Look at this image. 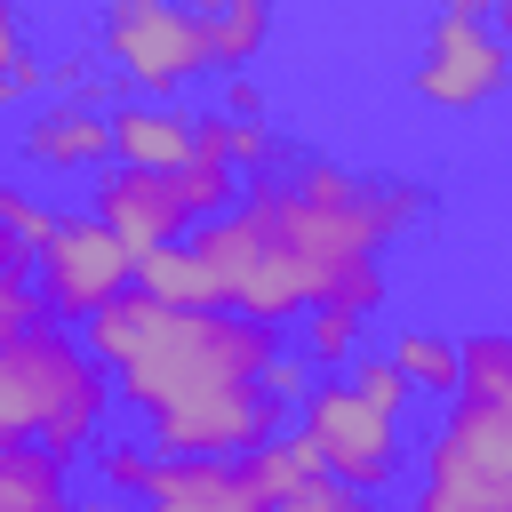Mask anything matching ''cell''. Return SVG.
Listing matches in <instances>:
<instances>
[{
    "label": "cell",
    "instance_id": "1",
    "mask_svg": "<svg viewBox=\"0 0 512 512\" xmlns=\"http://www.w3.org/2000/svg\"><path fill=\"white\" fill-rule=\"evenodd\" d=\"M424 216V184L360 176L336 160H296L288 176L248 184L224 216L192 232V256L216 280V312L240 320H304L312 304L376 312L384 304V248Z\"/></svg>",
    "mask_w": 512,
    "mask_h": 512
},
{
    "label": "cell",
    "instance_id": "2",
    "mask_svg": "<svg viewBox=\"0 0 512 512\" xmlns=\"http://www.w3.org/2000/svg\"><path fill=\"white\" fill-rule=\"evenodd\" d=\"M280 352V328L240 312H152L112 392H128V408L144 416L152 456L240 464L248 448L280 440V400L264 392V368Z\"/></svg>",
    "mask_w": 512,
    "mask_h": 512
},
{
    "label": "cell",
    "instance_id": "3",
    "mask_svg": "<svg viewBox=\"0 0 512 512\" xmlns=\"http://www.w3.org/2000/svg\"><path fill=\"white\" fill-rule=\"evenodd\" d=\"M104 416H112V376L80 352V336L40 320L16 344H0V448L32 440L72 464L80 448L104 440Z\"/></svg>",
    "mask_w": 512,
    "mask_h": 512
},
{
    "label": "cell",
    "instance_id": "4",
    "mask_svg": "<svg viewBox=\"0 0 512 512\" xmlns=\"http://www.w3.org/2000/svg\"><path fill=\"white\" fill-rule=\"evenodd\" d=\"M96 64H112L120 96L168 104L176 88H192L208 72L200 8H176V0H112L104 24H96Z\"/></svg>",
    "mask_w": 512,
    "mask_h": 512
},
{
    "label": "cell",
    "instance_id": "5",
    "mask_svg": "<svg viewBox=\"0 0 512 512\" xmlns=\"http://www.w3.org/2000/svg\"><path fill=\"white\" fill-rule=\"evenodd\" d=\"M296 440H304V456H312L336 488H360V496H384V488L400 480V464H408V456H400V424L376 416L344 376L304 392V408H296Z\"/></svg>",
    "mask_w": 512,
    "mask_h": 512
},
{
    "label": "cell",
    "instance_id": "6",
    "mask_svg": "<svg viewBox=\"0 0 512 512\" xmlns=\"http://www.w3.org/2000/svg\"><path fill=\"white\" fill-rule=\"evenodd\" d=\"M504 80H512V56H504V40L488 32V8H480V0H456V8H440V16L424 24V48H416L408 88H416L432 112H480V104L504 96Z\"/></svg>",
    "mask_w": 512,
    "mask_h": 512
},
{
    "label": "cell",
    "instance_id": "7",
    "mask_svg": "<svg viewBox=\"0 0 512 512\" xmlns=\"http://www.w3.org/2000/svg\"><path fill=\"white\" fill-rule=\"evenodd\" d=\"M416 488L512 512V400H456L448 424L424 440V480Z\"/></svg>",
    "mask_w": 512,
    "mask_h": 512
},
{
    "label": "cell",
    "instance_id": "8",
    "mask_svg": "<svg viewBox=\"0 0 512 512\" xmlns=\"http://www.w3.org/2000/svg\"><path fill=\"white\" fill-rule=\"evenodd\" d=\"M32 288H40V312L56 320H96L112 296L136 288V256L96 224V216H64L48 232V248L32 256Z\"/></svg>",
    "mask_w": 512,
    "mask_h": 512
},
{
    "label": "cell",
    "instance_id": "9",
    "mask_svg": "<svg viewBox=\"0 0 512 512\" xmlns=\"http://www.w3.org/2000/svg\"><path fill=\"white\" fill-rule=\"evenodd\" d=\"M88 216H96L128 256L200 232V208H192L184 176H144V168H104V176L88 184Z\"/></svg>",
    "mask_w": 512,
    "mask_h": 512
},
{
    "label": "cell",
    "instance_id": "10",
    "mask_svg": "<svg viewBox=\"0 0 512 512\" xmlns=\"http://www.w3.org/2000/svg\"><path fill=\"white\" fill-rule=\"evenodd\" d=\"M104 128H112V168L176 176V168H192V152H200V112H184V104L120 96V104H104Z\"/></svg>",
    "mask_w": 512,
    "mask_h": 512
},
{
    "label": "cell",
    "instance_id": "11",
    "mask_svg": "<svg viewBox=\"0 0 512 512\" xmlns=\"http://www.w3.org/2000/svg\"><path fill=\"white\" fill-rule=\"evenodd\" d=\"M16 144H24V160H32V168H48V176H80V168L112 160L104 104H88V96H40V104L24 112Z\"/></svg>",
    "mask_w": 512,
    "mask_h": 512
},
{
    "label": "cell",
    "instance_id": "12",
    "mask_svg": "<svg viewBox=\"0 0 512 512\" xmlns=\"http://www.w3.org/2000/svg\"><path fill=\"white\" fill-rule=\"evenodd\" d=\"M144 512H264L240 480V464H200V456H160V480Z\"/></svg>",
    "mask_w": 512,
    "mask_h": 512
},
{
    "label": "cell",
    "instance_id": "13",
    "mask_svg": "<svg viewBox=\"0 0 512 512\" xmlns=\"http://www.w3.org/2000/svg\"><path fill=\"white\" fill-rule=\"evenodd\" d=\"M136 296H152L160 312H216V280H208V264L192 256V240L144 248V256H136Z\"/></svg>",
    "mask_w": 512,
    "mask_h": 512
},
{
    "label": "cell",
    "instance_id": "14",
    "mask_svg": "<svg viewBox=\"0 0 512 512\" xmlns=\"http://www.w3.org/2000/svg\"><path fill=\"white\" fill-rule=\"evenodd\" d=\"M200 40H208V72H240L272 40V8L264 0H216V8H200Z\"/></svg>",
    "mask_w": 512,
    "mask_h": 512
},
{
    "label": "cell",
    "instance_id": "15",
    "mask_svg": "<svg viewBox=\"0 0 512 512\" xmlns=\"http://www.w3.org/2000/svg\"><path fill=\"white\" fill-rule=\"evenodd\" d=\"M456 400H512V328H480L456 344Z\"/></svg>",
    "mask_w": 512,
    "mask_h": 512
},
{
    "label": "cell",
    "instance_id": "16",
    "mask_svg": "<svg viewBox=\"0 0 512 512\" xmlns=\"http://www.w3.org/2000/svg\"><path fill=\"white\" fill-rule=\"evenodd\" d=\"M384 360L408 376V392H440V400H456V344H448L440 328H400Z\"/></svg>",
    "mask_w": 512,
    "mask_h": 512
},
{
    "label": "cell",
    "instance_id": "17",
    "mask_svg": "<svg viewBox=\"0 0 512 512\" xmlns=\"http://www.w3.org/2000/svg\"><path fill=\"white\" fill-rule=\"evenodd\" d=\"M152 480H160V456H152L144 440H96V488H104V496L144 504Z\"/></svg>",
    "mask_w": 512,
    "mask_h": 512
},
{
    "label": "cell",
    "instance_id": "18",
    "mask_svg": "<svg viewBox=\"0 0 512 512\" xmlns=\"http://www.w3.org/2000/svg\"><path fill=\"white\" fill-rule=\"evenodd\" d=\"M304 360H312V368H352V360H360V312L312 304V312H304Z\"/></svg>",
    "mask_w": 512,
    "mask_h": 512
},
{
    "label": "cell",
    "instance_id": "19",
    "mask_svg": "<svg viewBox=\"0 0 512 512\" xmlns=\"http://www.w3.org/2000/svg\"><path fill=\"white\" fill-rule=\"evenodd\" d=\"M344 384H352V392H360L376 416H392V424H400V416H408V400H416V392H408V376H400L384 352H360V360L344 368Z\"/></svg>",
    "mask_w": 512,
    "mask_h": 512
},
{
    "label": "cell",
    "instance_id": "20",
    "mask_svg": "<svg viewBox=\"0 0 512 512\" xmlns=\"http://www.w3.org/2000/svg\"><path fill=\"white\" fill-rule=\"evenodd\" d=\"M264 512H376V496H360V488H336L328 472H304L296 488H280Z\"/></svg>",
    "mask_w": 512,
    "mask_h": 512
},
{
    "label": "cell",
    "instance_id": "21",
    "mask_svg": "<svg viewBox=\"0 0 512 512\" xmlns=\"http://www.w3.org/2000/svg\"><path fill=\"white\" fill-rule=\"evenodd\" d=\"M40 96H48V56L16 48V56L0 64V112H32Z\"/></svg>",
    "mask_w": 512,
    "mask_h": 512
},
{
    "label": "cell",
    "instance_id": "22",
    "mask_svg": "<svg viewBox=\"0 0 512 512\" xmlns=\"http://www.w3.org/2000/svg\"><path fill=\"white\" fill-rule=\"evenodd\" d=\"M264 392H272L280 408H304V392H312V360H304V352H280V360L264 368Z\"/></svg>",
    "mask_w": 512,
    "mask_h": 512
},
{
    "label": "cell",
    "instance_id": "23",
    "mask_svg": "<svg viewBox=\"0 0 512 512\" xmlns=\"http://www.w3.org/2000/svg\"><path fill=\"white\" fill-rule=\"evenodd\" d=\"M216 112H224V120H240V128H264V88H256L248 72H232V80H224V104H216Z\"/></svg>",
    "mask_w": 512,
    "mask_h": 512
},
{
    "label": "cell",
    "instance_id": "24",
    "mask_svg": "<svg viewBox=\"0 0 512 512\" xmlns=\"http://www.w3.org/2000/svg\"><path fill=\"white\" fill-rule=\"evenodd\" d=\"M16 48H24V16H16V8H8V0H0V64H8V56H16Z\"/></svg>",
    "mask_w": 512,
    "mask_h": 512
},
{
    "label": "cell",
    "instance_id": "25",
    "mask_svg": "<svg viewBox=\"0 0 512 512\" xmlns=\"http://www.w3.org/2000/svg\"><path fill=\"white\" fill-rule=\"evenodd\" d=\"M488 32H496V40H504V56H512V0H496V8H488Z\"/></svg>",
    "mask_w": 512,
    "mask_h": 512
},
{
    "label": "cell",
    "instance_id": "26",
    "mask_svg": "<svg viewBox=\"0 0 512 512\" xmlns=\"http://www.w3.org/2000/svg\"><path fill=\"white\" fill-rule=\"evenodd\" d=\"M80 512H128V504H120V496H104V488H96V496H80Z\"/></svg>",
    "mask_w": 512,
    "mask_h": 512
}]
</instances>
